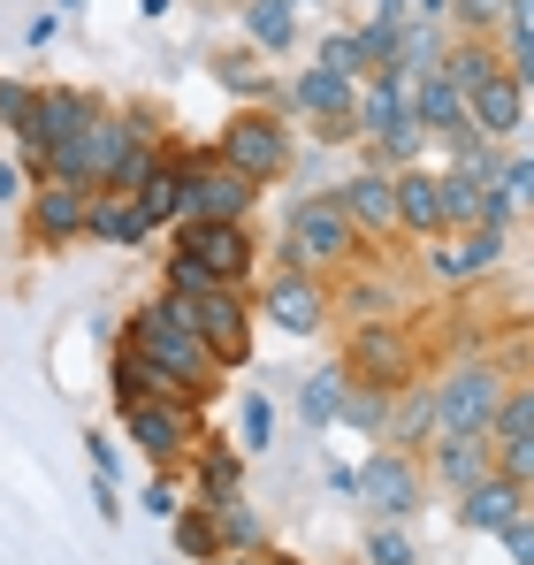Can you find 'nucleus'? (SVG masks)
Segmentation results:
<instances>
[{
    "label": "nucleus",
    "mask_w": 534,
    "mask_h": 565,
    "mask_svg": "<svg viewBox=\"0 0 534 565\" xmlns=\"http://www.w3.org/2000/svg\"><path fill=\"white\" fill-rule=\"evenodd\" d=\"M130 352H138V360L161 375V390L183 397V405H191V397H206V390H214V367H222V360L183 329L177 298H161V306H146V313L130 321Z\"/></svg>",
    "instance_id": "f257e3e1"
},
{
    "label": "nucleus",
    "mask_w": 534,
    "mask_h": 565,
    "mask_svg": "<svg viewBox=\"0 0 534 565\" xmlns=\"http://www.w3.org/2000/svg\"><path fill=\"white\" fill-rule=\"evenodd\" d=\"M282 237H290V268H337V260H352V214H344V199L337 191H313V199H298L290 206V222H282Z\"/></svg>",
    "instance_id": "f03ea898"
},
{
    "label": "nucleus",
    "mask_w": 534,
    "mask_h": 565,
    "mask_svg": "<svg viewBox=\"0 0 534 565\" xmlns=\"http://www.w3.org/2000/svg\"><path fill=\"white\" fill-rule=\"evenodd\" d=\"M504 405V375L496 367H458L436 382V436H489Z\"/></svg>",
    "instance_id": "7ed1b4c3"
},
{
    "label": "nucleus",
    "mask_w": 534,
    "mask_h": 565,
    "mask_svg": "<svg viewBox=\"0 0 534 565\" xmlns=\"http://www.w3.org/2000/svg\"><path fill=\"white\" fill-rule=\"evenodd\" d=\"M177 313H183V329H191L214 360H245V352H253V321H245V306H237L229 282H206V290L177 298Z\"/></svg>",
    "instance_id": "20e7f679"
},
{
    "label": "nucleus",
    "mask_w": 534,
    "mask_h": 565,
    "mask_svg": "<svg viewBox=\"0 0 534 565\" xmlns=\"http://www.w3.org/2000/svg\"><path fill=\"white\" fill-rule=\"evenodd\" d=\"M352 497L382 527L413 520V512H420V467H413V451H374V459L352 473Z\"/></svg>",
    "instance_id": "39448f33"
},
{
    "label": "nucleus",
    "mask_w": 534,
    "mask_h": 565,
    "mask_svg": "<svg viewBox=\"0 0 534 565\" xmlns=\"http://www.w3.org/2000/svg\"><path fill=\"white\" fill-rule=\"evenodd\" d=\"M290 161H298V146L282 138V122H275V115H237V122L222 130V169H237L245 184L282 177Z\"/></svg>",
    "instance_id": "423d86ee"
},
{
    "label": "nucleus",
    "mask_w": 534,
    "mask_h": 565,
    "mask_svg": "<svg viewBox=\"0 0 534 565\" xmlns=\"http://www.w3.org/2000/svg\"><path fill=\"white\" fill-rule=\"evenodd\" d=\"M177 260L206 268L214 282H245V268H253V237H245V222H183L177 230Z\"/></svg>",
    "instance_id": "0eeeda50"
},
{
    "label": "nucleus",
    "mask_w": 534,
    "mask_h": 565,
    "mask_svg": "<svg viewBox=\"0 0 534 565\" xmlns=\"http://www.w3.org/2000/svg\"><path fill=\"white\" fill-rule=\"evenodd\" d=\"M245 206H253V184L237 169H222V161L183 169V222H245Z\"/></svg>",
    "instance_id": "6e6552de"
},
{
    "label": "nucleus",
    "mask_w": 534,
    "mask_h": 565,
    "mask_svg": "<svg viewBox=\"0 0 534 565\" xmlns=\"http://www.w3.org/2000/svg\"><path fill=\"white\" fill-rule=\"evenodd\" d=\"M282 107L313 115L321 138H344V130H352V107H359V85H352V77H337V70H306V77L282 93Z\"/></svg>",
    "instance_id": "1a4fd4ad"
},
{
    "label": "nucleus",
    "mask_w": 534,
    "mask_h": 565,
    "mask_svg": "<svg viewBox=\"0 0 534 565\" xmlns=\"http://www.w3.org/2000/svg\"><path fill=\"white\" fill-rule=\"evenodd\" d=\"M122 420H130V436H138V451H153L161 467L191 451V405L183 397H138V405H122Z\"/></svg>",
    "instance_id": "9d476101"
},
{
    "label": "nucleus",
    "mask_w": 534,
    "mask_h": 565,
    "mask_svg": "<svg viewBox=\"0 0 534 565\" xmlns=\"http://www.w3.org/2000/svg\"><path fill=\"white\" fill-rule=\"evenodd\" d=\"M352 382H366V390H405V329L366 321L352 337Z\"/></svg>",
    "instance_id": "9b49d317"
},
{
    "label": "nucleus",
    "mask_w": 534,
    "mask_h": 565,
    "mask_svg": "<svg viewBox=\"0 0 534 565\" xmlns=\"http://www.w3.org/2000/svg\"><path fill=\"white\" fill-rule=\"evenodd\" d=\"M267 313H275V329L313 337V329L329 321V290L306 276V268H290V276H275V290H267Z\"/></svg>",
    "instance_id": "f8f14e48"
},
{
    "label": "nucleus",
    "mask_w": 534,
    "mask_h": 565,
    "mask_svg": "<svg viewBox=\"0 0 534 565\" xmlns=\"http://www.w3.org/2000/svg\"><path fill=\"white\" fill-rule=\"evenodd\" d=\"M466 122H473L481 138H512V130L527 122V85H520L512 70H496V77H489L481 93L466 99Z\"/></svg>",
    "instance_id": "ddd939ff"
},
{
    "label": "nucleus",
    "mask_w": 534,
    "mask_h": 565,
    "mask_svg": "<svg viewBox=\"0 0 534 565\" xmlns=\"http://www.w3.org/2000/svg\"><path fill=\"white\" fill-rule=\"evenodd\" d=\"M344 214H352V230H397V177L389 169H359L344 177Z\"/></svg>",
    "instance_id": "4468645a"
},
{
    "label": "nucleus",
    "mask_w": 534,
    "mask_h": 565,
    "mask_svg": "<svg viewBox=\"0 0 534 565\" xmlns=\"http://www.w3.org/2000/svg\"><path fill=\"white\" fill-rule=\"evenodd\" d=\"M458 512H466V527H473V535H496L504 520H520V512H527V489H520V481H504V473H489V481H473V489H466V504H458Z\"/></svg>",
    "instance_id": "2eb2a0df"
},
{
    "label": "nucleus",
    "mask_w": 534,
    "mask_h": 565,
    "mask_svg": "<svg viewBox=\"0 0 534 565\" xmlns=\"http://www.w3.org/2000/svg\"><path fill=\"white\" fill-rule=\"evenodd\" d=\"M504 260V230H466V245H436L428 253V268L444 282H473V276H489Z\"/></svg>",
    "instance_id": "dca6fc26"
},
{
    "label": "nucleus",
    "mask_w": 534,
    "mask_h": 565,
    "mask_svg": "<svg viewBox=\"0 0 534 565\" xmlns=\"http://www.w3.org/2000/svg\"><path fill=\"white\" fill-rule=\"evenodd\" d=\"M413 115H420L428 138H450V130H466V93L428 70V77H413Z\"/></svg>",
    "instance_id": "f3484780"
},
{
    "label": "nucleus",
    "mask_w": 534,
    "mask_h": 565,
    "mask_svg": "<svg viewBox=\"0 0 534 565\" xmlns=\"http://www.w3.org/2000/svg\"><path fill=\"white\" fill-rule=\"evenodd\" d=\"M496 70H504V54H496L489 39H458V46H444V62H436V77H450V85H458L466 99L481 93Z\"/></svg>",
    "instance_id": "a211bd4d"
},
{
    "label": "nucleus",
    "mask_w": 534,
    "mask_h": 565,
    "mask_svg": "<svg viewBox=\"0 0 534 565\" xmlns=\"http://www.w3.org/2000/svg\"><path fill=\"white\" fill-rule=\"evenodd\" d=\"M397 230H413V237H436L444 230V191H436V177H420V169L397 177Z\"/></svg>",
    "instance_id": "6ab92c4d"
},
{
    "label": "nucleus",
    "mask_w": 534,
    "mask_h": 565,
    "mask_svg": "<svg viewBox=\"0 0 534 565\" xmlns=\"http://www.w3.org/2000/svg\"><path fill=\"white\" fill-rule=\"evenodd\" d=\"M413 451V444H436V382H420V390H405L397 405H389V451Z\"/></svg>",
    "instance_id": "aec40b11"
},
{
    "label": "nucleus",
    "mask_w": 534,
    "mask_h": 565,
    "mask_svg": "<svg viewBox=\"0 0 534 565\" xmlns=\"http://www.w3.org/2000/svg\"><path fill=\"white\" fill-rule=\"evenodd\" d=\"M436 473L466 497L473 481H489V444L481 436H436Z\"/></svg>",
    "instance_id": "412c9836"
},
{
    "label": "nucleus",
    "mask_w": 534,
    "mask_h": 565,
    "mask_svg": "<svg viewBox=\"0 0 534 565\" xmlns=\"http://www.w3.org/2000/svg\"><path fill=\"white\" fill-rule=\"evenodd\" d=\"M344 390H352L344 367H321V375L298 382V413H306V428H337V420H344Z\"/></svg>",
    "instance_id": "4be33fe9"
},
{
    "label": "nucleus",
    "mask_w": 534,
    "mask_h": 565,
    "mask_svg": "<svg viewBox=\"0 0 534 565\" xmlns=\"http://www.w3.org/2000/svg\"><path fill=\"white\" fill-rule=\"evenodd\" d=\"M169 214H183V169L153 161V169L138 177V222L153 230V222H169Z\"/></svg>",
    "instance_id": "5701e85b"
},
{
    "label": "nucleus",
    "mask_w": 534,
    "mask_h": 565,
    "mask_svg": "<svg viewBox=\"0 0 534 565\" xmlns=\"http://www.w3.org/2000/svg\"><path fill=\"white\" fill-rule=\"evenodd\" d=\"M245 31H253V46L282 54L298 39V0H245Z\"/></svg>",
    "instance_id": "b1692460"
},
{
    "label": "nucleus",
    "mask_w": 534,
    "mask_h": 565,
    "mask_svg": "<svg viewBox=\"0 0 534 565\" xmlns=\"http://www.w3.org/2000/svg\"><path fill=\"white\" fill-rule=\"evenodd\" d=\"M85 184H46L39 191V230H46V237H77V230H85Z\"/></svg>",
    "instance_id": "393cba45"
},
{
    "label": "nucleus",
    "mask_w": 534,
    "mask_h": 565,
    "mask_svg": "<svg viewBox=\"0 0 534 565\" xmlns=\"http://www.w3.org/2000/svg\"><path fill=\"white\" fill-rule=\"evenodd\" d=\"M214 527H222V543H229V551H237V558H253V551H260V512H253V504H245V497H214Z\"/></svg>",
    "instance_id": "a878e982"
},
{
    "label": "nucleus",
    "mask_w": 534,
    "mask_h": 565,
    "mask_svg": "<svg viewBox=\"0 0 534 565\" xmlns=\"http://www.w3.org/2000/svg\"><path fill=\"white\" fill-rule=\"evenodd\" d=\"M436 191H444V230H481V199H489L481 184H466L450 169V177H436Z\"/></svg>",
    "instance_id": "bb28decb"
},
{
    "label": "nucleus",
    "mask_w": 534,
    "mask_h": 565,
    "mask_svg": "<svg viewBox=\"0 0 534 565\" xmlns=\"http://www.w3.org/2000/svg\"><path fill=\"white\" fill-rule=\"evenodd\" d=\"M177 551L183 558H222V527H214V504H199V512H177Z\"/></svg>",
    "instance_id": "cd10ccee"
},
{
    "label": "nucleus",
    "mask_w": 534,
    "mask_h": 565,
    "mask_svg": "<svg viewBox=\"0 0 534 565\" xmlns=\"http://www.w3.org/2000/svg\"><path fill=\"white\" fill-rule=\"evenodd\" d=\"M85 230H92V237H146L138 206H122V199H92V206H85Z\"/></svg>",
    "instance_id": "c85d7f7f"
},
{
    "label": "nucleus",
    "mask_w": 534,
    "mask_h": 565,
    "mask_svg": "<svg viewBox=\"0 0 534 565\" xmlns=\"http://www.w3.org/2000/svg\"><path fill=\"white\" fill-rule=\"evenodd\" d=\"M496 199H504L512 214H527V206H534V153H512V161H504V177H496Z\"/></svg>",
    "instance_id": "c756f323"
},
{
    "label": "nucleus",
    "mask_w": 534,
    "mask_h": 565,
    "mask_svg": "<svg viewBox=\"0 0 534 565\" xmlns=\"http://www.w3.org/2000/svg\"><path fill=\"white\" fill-rule=\"evenodd\" d=\"M115 390H122V405H138V397H169V390H161V375H153L138 352H122V360H115Z\"/></svg>",
    "instance_id": "7c9ffc66"
},
{
    "label": "nucleus",
    "mask_w": 534,
    "mask_h": 565,
    "mask_svg": "<svg viewBox=\"0 0 534 565\" xmlns=\"http://www.w3.org/2000/svg\"><path fill=\"white\" fill-rule=\"evenodd\" d=\"M489 436H534V382L504 390V405H496V428H489Z\"/></svg>",
    "instance_id": "2f4dec72"
},
{
    "label": "nucleus",
    "mask_w": 534,
    "mask_h": 565,
    "mask_svg": "<svg viewBox=\"0 0 534 565\" xmlns=\"http://www.w3.org/2000/svg\"><path fill=\"white\" fill-rule=\"evenodd\" d=\"M344 420H352V428H382V420H389V390L352 382V390H344Z\"/></svg>",
    "instance_id": "473e14b6"
},
{
    "label": "nucleus",
    "mask_w": 534,
    "mask_h": 565,
    "mask_svg": "<svg viewBox=\"0 0 534 565\" xmlns=\"http://www.w3.org/2000/svg\"><path fill=\"white\" fill-rule=\"evenodd\" d=\"M366 565H420V551H413L405 527H374L366 535Z\"/></svg>",
    "instance_id": "72a5a7b5"
},
{
    "label": "nucleus",
    "mask_w": 534,
    "mask_h": 565,
    "mask_svg": "<svg viewBox=\"0 0 534 565\" xmlns=\"http://www.w3.org/2000/svg\"><path fill=\"white\" fill-rule=\"evenodd\" d=\"M496 451H504L496 473H504V481H520V489H534V436H496Z\"/></svg>",
    "instance_id": "f704fd0d"
},
{
    "label": "nucleus",
    "mask_w": 534,
    "mask_h": 565,
    "mask_svg": "<svg viewBox=\"0 0 534 565\" xmlns=\"http://www.w3.org/2000/svg\"><path fill=\"white\" fill-rule=\"evenodd\" d=\"M504 8H512V0H450V23H466V39H481V31L504 23Z\"/></svg>",
    "instance_id": "c9c22d12"
},
{
    "label": "nucleus",
    "mask_w": 534,
    "mask_h": 565,
    "mask_svg": "<svg viewBox=\"0 0 534 565\" xmlns=\"http://www.w3.org/2000/svg\"><path fill=\"white\" fill-rule=\"evenodd\" d=\"M321 70H337V77H366V54H359L352 31H329V46H321Z\"/></svg>",
    "instance_id": "e433bc0d"
},
{
    "label": "nucleus",
    "mask_w": 534,
    "mask_h": 565,
    "mask_svg": "<svg viewBox=\"0 0 534 565\" xmlns=\"http://www.w3.org/2000/svg\"><path fill=\"white\" fill-rule=\"evenodd\" d=\"M237 428H245V444H253V451H267V436H275V413H267V397H245V405H237Z\"/></svg>",
    "instance_id": "4c0bfd02"
},
{
    "label": "nucleus",
    "mask_w": 534,
    "mask_h": 565,
    "mask_svg": "<svg viewBox=\"0 0 534 565\" xmlns=\"http://www.w3.org/2000/svg\"><path fill=\"white\" fill-rule=\"evenodd\" d=\"M199 473H206V489H214V497H237V451H206Z\"/></svg>",
    "instance_id": "58836bf2"
},
{
    "label": "nucleus",
    "mask_w": 534,
    "mask_h": 565,
    "mask_svg": "<svg viewBox=\"0 0 534 565\" xmlns=\"http://www.w3.org/2000/svg\"><path fill=\"white\" fill-rule=\"evenodd\" d=\"M496 535H504V551H512V565H534V512H520V520H504Z\"/></svg>",
    "instance_id": "ea45409f"
},
{
    "label": "nucleus",
    "mask_w": 534,
    "mask_h": 565,
    "mask_svg": "<svg viewBox=\"0 0 534 565\" xmlns=\"http://www.w3.org/2000/svg\"><path fill=\"white\" fill-rule=\"evenodd\" d=\"M0 115H8V122H15V130H23V122H31V115H39V99L23 93V85H0Z\"/></svg>",
    "instance_id": "a19ab883"
},
{
    "label": "nucleus",
    "mask_w": 534,
    "mask_h": 565,
    "mask_svg": "<svg viewBox=\"0 0 534 565\" xmlns=\"http://www.w3.org/2000/svg\"><path fill=\"white\" fill-rule=\"evenodd\" d=\"M146 504H153V520H177L183 504H177V489H169V481H153V489H146Z\"/></svg>",
    "instance_id": "79ce46f5"
},
{
    "label": "nucleus",
    "mask_w": 534,
    "mask_h": 565,
    "mask_svg": "<svg viewBox=\"0 0 534 565\" xmlns=\"http://www.w3.org/2000/svg\"><path fill=\"white\" fill-rule=\"evenodd\" d=\"M0 199H15V169L8 161H0Z\"/></svg>",
    "instance_id": "37998d69"
},
{
    "label": "nucleus",
    "mask_w": 534,
    "mask_h": 565,
    "mask_svg": "<svg viewBox=\"0 0 534 565\" xmlns=\"http://www.w3.org/2000/svg\"><path fill=\"white\" fill-rule=\"evenodd\" d=\"M214 565H260V558H237V551H222V558H214Z\"/></svg>",
    "instance_id": "c03bdc74"
},
{
    "label": "nucleus",
    "mask_w": 534,
    "mask_h": 565,
    "mask_svg": "<svg viewBox=\"0 0 534 565\" xmlns=\"http://www.w3.org/2000/svg\"><path fill=\"white\" fill-rule=\"evenodd\" d=\"M275 565H298V558H275Z\"/></svg>",
    "instance_id": "a18cd8bd"
},
{
    "label": "nucleus",
    "mask_w": 534,
    "mask_h": 565,
    "mask_svg": "<svg viewBox=\"0 0 534 565\" xmlns=\"http://www.w3.org/2000/svg\"><path fill=\"white\" fill-rule=\"evenodd\" d=\"M70 8H77V0H70Z\"/></svg>",
    "instance_id": "49530a36"
}]
</instances>
